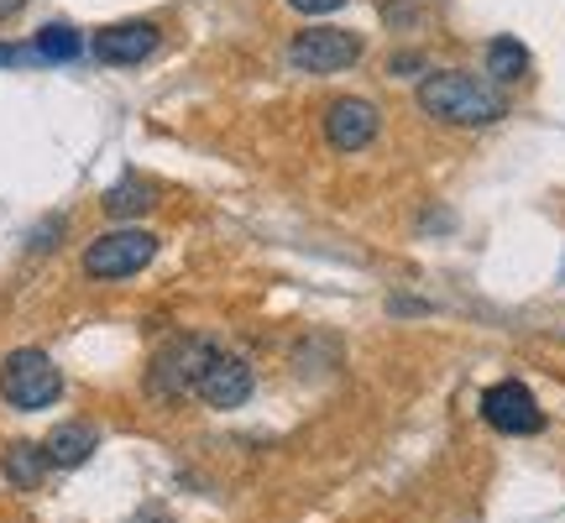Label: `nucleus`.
<instances>
[{
  "label": "nucleus",
  "mask_w": 565,
  "mask_h": 523,
  "mask_svg": "<svg viewBox=\"0 0 565 523\" xmlns=\"http://www.w3.org/2000/svg\"><path fill=\"white\" fill-rule=\"evenodd\" d=\"M158 53V26L152 21H116L95 32V58L100 63H116V68H131V63L152 58Z\"/></svg>",
  "instance_id": "9"
},
{
  "label": "nucleus",
  "mask_w": 565,
  "mask_h": 523,
  "mask_svg": "<svg viewBox=\"0 0 565 523\" xmlns=\"http://www.w3.org/2000/svg\"><path fill=\"white\" fill-rule=\"evenodd\" d=\"M152 257H158V236L126 225V231H105V236H95V242L84 246V273L100 282H116V278L141 273Z\"/></svg>",
  "instance_id": "3"
},
{
  "label": "nucleus",
  "mask_w": 565,
  "mask_h": 523,
  "mask_svg": "<svg viewBox=\"0 0 565 523\" xmlns=\"http://www.w3.org/2000/svg\"><path fill=\"white\" fill-rule=\"evenodd\" d=\"M17 11H26V0H0V21H11Z\"/></svg>",
  "instance_id": "18"
},
{
  "label": "nucleus",
  "mask_w": 565,
  "mask_h": 523,
  "mask_svg": "<svg viewBox=\"0 0 565 523\" xmlns=\"http://www.w3.org/2000/svg\"><path fill=\"white\" fill-rule=\"evenodd\" d=\"M63 393V372L53 366L47 351H11L6 362H0V398L21 408V414H38V408H53Z\"/></svg>",
  "instance_id": "2"
},
{
  "label": "nucleus",
  "mask_w": 565,
  "mask_h": 523,
  "mask_svg": "<svg viewBox=\"0 0 565 523\" xmlns=\"http://www.w3.org/2000/svg\"><path fill=\"white\" fill-rule=\"evenodd\" d=\"M294 11H303V17H330V11H341V6H351V0H288Z\"/></svg>",
  "instance_id": "15"
},
{
  "label": "nucleus",
  "mask_w": 565,
  "mask_h": 523,
  "mask_svg": "<svg viewBox=\"0 0 565 523\" xmlns=\"http://www.w3.org/2000/svg\"><path fill=\"white\" fill-rule=\"evenodd\" d=\"M32 58H38V47H11V42H0V68H17V63H32Z\"/></svg>",
  "instance_id": "16"
},
{
  "label": "nucleus",
  "mask_w": 565,
  "mask_h": 523,
  "mask_svg": "<svg viewBox=\"0 0 565 523\" xmlns=\"http://www.w3.org/2000/svg\"><path fill=\"white\" fill-rule=\"evenodd\" d=\"M487 74H492L498 84L529 79V47L519 38H492L487 42Z\"/></svg>",
  "instance_id": "11"
},
{
  "label": "nucleus",
  "mask_w": 565,
  "mask_h": 523,
  "mask_svg": "<svg viewBox=\"0 0 565 523\" xmlns=\"http://www.w3.org/2000/svg\"><path fill=\"white\" fill-rule=\"evenodd\" d=\"M6 477H11V487H21V492H32V487L47 477V450L42 445H11L6 450Z\"/></svg>",
  "instance_id": "12"
},
{
  "label": "nucleus",
  "mask_w": 565,
  "mask_h": 523,
  "mask_svg": "<svg viewBox=\"0 0 565 523\" xmlns=\"http://www.w3.org/2000/svg\"><path fill=\"white\" fill-rule=\"evenodd\" d=\"M215 351H221V345L204 341V335H179V341H168L158 356H152L147 387H152L158 398H183V393H194L204 362H210Z\"/></svg>",
  "instance_id": "5"
},
{
  "label": "nucleus",
  "mask_w": 565,
  "mask_h": 523,
  "mask_svg": "<svg viewBox=\"0 0 565 523\" xmlns=\"http://www.w3.org/2000/svg\"><path fill=\"white\" fill-rule=\"evenodd\" d=\"M482 419L498 435H540L545 429V408L534 403L524 383H498L482 393Z\"/></svg>",
  "instance_id": "6"
},
{
  "label": "nucleus",
  "mask_w": 565,
  "mask_h": 523,
  "mask_svg": "<svg viewBox=\"0 0 565 523\" xmlns=\"http://www.w3.org/2000/svg\"><path fill=\"white\" fill-rule=\"evenodd\" d=\"M252 387H257L252 362H246V356H231V351H215V356L204 362L194 393H200L210 408H242V403L252 398Z\"/></svg>",
  "instance_id": "7"
},
{
  "label": "nucleus",
  "mask_w": 565,
  "mask_h": 523,
  "mask_svg": "<svg viewBox=\"0 0 565 523\" xmlns=\"http://www.w3.org/2000/svg\"><path fill=\"white\" fill-rule=\"evenodd\" d=\"M32 47H38L42 63H74V58H79V47H84V38L74 32V26H63V21H47Z\"/></svg>",
  "instance_id": "14"
},
{
  "label": "nucleus",
  "mask_w": 565,
  "mask_h": 523,
  "mask_svg": "<svg viewBox=\"0 0 565 523\" xmlns=\"http://www.w3.org/2000/svg\"><path fill=\"white\" fill-rule=\"evenodd\" d=\"M419 110L445 126H492L508 116V100L492 84L471 79L461 68H440L419 84Z\"/></svg>",
  "instance_id": "1"
},
{
  "label": "nucleus",
  "mask_w": 565,
  "mask_h": 523,
  "mask_svg": "<svg viewBox=\"0 0 565 523\" xmlns=\"http://www.w3.org/2000/svg\"><path fill=\"white\" fill-rule=\"evenodd\" d=\"M105 215L110 221H131V215H147L152 210V183H141V179H121L116 189H105Z\"/></svg>",
  "instance_id": "13"
},
{
  "label": "nucleus",
  "mask_w": 565,
  "mask_h": 523,
  "mask_svg": "<svg viewBox=\"0 0 565 523\" xmlns=\"http://www.w3.org/2000/svg\"><path fill=\"white\" fill-rule=\"evenodd\" d=\"M366 42L345 26H309L288 42V68L299 74H345L351 63H362Z\"/></svg>",
  "instance_id": "4"
},
{
  "label": "nucleus",
  "mask_w": 565,
  "mask_h": 523,
  "mask_svg": "<svg viewBox=\"0 0 565 523\" xmlns=\"http://www.w3.org/2000/svg\"><path fill=\"white\" fill-rule=\"evenodd\" d=\"M387 68H393V74H404V68H419V58H414V53H398V58L387 63Z\"/></svg>",
  "instance_id": "17"
},
{
  "label": "nucleus",
  "mask_w": 565,
  "mask_h": 523,
  "mask_svg": "<svg viewBox=\"0 0 565 523\" xmlns=\"http://www.w3.org/2000/svg\"><path fill=\"white\" fill-rule=\"evenodd\" d=\"M372 137H377V105L362 100V95L330 100V110H324V141L335 152H362V147H372Z\"/></svg>",
  "instance_id": "8"
},
{
  "label": "nucleus",
  "mask_w": 565,
  "mask_h": 523,
  "mask_svg": "<svg viewBox=\"0 0 565 523\" xmlns=\"http://www.w3.org/2000/svg\"><path fill=\"white\" fill-rule=\"evenodd\" d=\"M47 466H63V471H74V466H84L95 450H100V435L89 429V424H58L53 435H47Z\"/></svg>",
  "instance_id": "10"
}]
</instances>
